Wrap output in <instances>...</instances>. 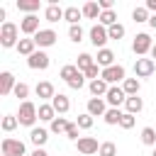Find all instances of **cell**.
<instances>
[{"label":"cell","mask_w":156,"mask_h":156,"mask_svg":"<svg viewBox=\"0 0 156 156\" xmlns=\"http://www.w3.org/2000/svg\"><path fill=\"white\" fill-rule=\"evenodd\" d=\"M80 10H83V17H88V20H100V15H102L100 5H98V2H93V0H90V2H85Z\"/></svg>","instance_id":"25"},{"label":"cell","mask_w":156,"mask_h":156,"mask_svg":"<svg viewBox=\"0 0 156 156\" xmlns=\"http://www.w3.org/2000/svg\"><path fill=\"white\" fill-rule=\"evenodd\" d=\"M29 141H32L37 149H41V146L49 141V132H46V129H41V127H34V129L29 132Z\"/></svg>","instance_id":"20"},{"label":"cell","mask_w":156,"mask_h":156,"mask_svg":"<svg viewBox=\"0 0 156 156\" xmlns=\"http://www.w3.org/2000/svg\"><path fill=\"white\" fill-rule=\"evenodd\" d=\"M76 149H78V154H83V156H93V154L100 151V144H98L95 136H80V139L76 141Z\"/></svg>","instance_id":"8"},{"label":"cell","mask_w":156,"mask_h":156,"mask_svg":"<svg viewBox=\"0 0 156 156\" xmlns=\"http://www.w3.org/2000/svg\"><path fill=\"white\" fill-rule=\"evenodd\" d=\"M83 85H85V76L83 73H78L73 80H68V88H73V90H80Z\"/></svg>","instance_id":"44"},{"label":"cell","mask_w":156,"mask_h":156,"mask_svg":"<svg viewBox=\"0 0 156 156\" xmlns=\"http://www.w3.org/2000/svg\"><path fill=\"white\" fill-rule=\"evenodd\" d=\"M100 24H102V27H107V29H110L112 24H117V12H115V10L102 12V15H100Z\"/></svg>","instance_id":"34"},{"label":"cell","mask_w":156,"mask_h":156,"mask_svg":"<svg viewBox=\"0 0 156 156\" xmlns=\"http://www.w3.org/2000/svg\"><path fill=\"white\" fill-rule=\"evenodd\" d=\"M56 119V110H54V105L51 102H41L39 105V122H54Z\"/></svg>","instance_id":"22"},{"label":"cell","mask_w":156,"mask_h":156,"mask_svg":"<svg viewBox=\"0 0 156 156\" xmlns=\"http://www.w3.org/2000/svg\"><path fill=\"white\" fill-rule=\"evenodd\" d=\"M110 107H107V102H105V98H90L88 100V115H93V117H105V112H107Z\"/></svg>","instance_id":"13"},{"label":"cell","mask_w":156,"mask_h":156,"mask_svg":"<svg viewBox=\"0 0 156 156\" xmlns=\"http://www.w3.org/2000/svg\"><path fill=\"white\" fill-rule=\"evenodd\" d=\"M105 102H107L110 107L124 105V102H127V93L122 90V85H110V90H107V95H105Z\"/></svg>","instance_id":"10"},{"label":"cell","mask_w":156,"mask_h":156,"mask_svg":"<svg viewBox=\"0 0 156 156\" xmlns=\"http://www.w3.org/2000/svg\"><path fill=\"white\" fill-rule=\"evenodd\" d=\"M15 85H17L15 76H12L10 71H2V73H0V95L7 98L10 93H15Z\"/></svg>","instance_id":"14"},{"label":"cell","mask_w":156,"mask_h":156,"mask_svg":"<svg viewBox=\"0 0 156 156\" xmlns=\"http://www.w3.org/2000/svg\"><path fill=\"white\" fill-rule=\"evenodd\" d=\"M80 17H83V10H78L76 5H68V7L63 10V20H66L71 27H73V24H78V20H80Z\"/></svg>","instance_id":"26"},{"label":"cell","mask_w":156,"mask_h":156,"mask_svg":"<svg viewBox=\"0 0 156 156\" xmlns=\"http://www.w3.org/2000/svg\"><path fill=\"white\" fill-rule=\"evenodd\" d=\"M20 32L27 37H34L39 32V17L37 15H24V20L20 22Z\"/></svg>","instance_id":"12"},{"label":"cell","mask_w":156,"mask_h":156,"mask_svg":"<svg viewBox=\"0 0 156 156\" xmlns=\"http://www.w3.org/2000/svg\"><path fill=\"white\" fill-rule=\"evenodd\" d=\"M90 44L100 51V49H105V44L110 41V34H107V27H102V24H93L90 27Z\"/></svg>","instance_id":"6"},{"label":"cell","mask_w":156,"mask_h":156,"mask_svg":"<svg viewBox=\"0 0 156 156\" xmlns=\"http://www.w3.org/2000/svg\"><path fill=\"white\" fill-rule=\"evenodd\" d=\"M17 34H20V27H17L15 22H2V24H0V46H5V49L17 46V44H20Z\"/></svg>","instance_id":"2"},{"label":"cell","mask_w":156,"mask_h":156,"mask_svg":"<svg viewBox=\"0 0 156 156\" xmlns=\"http://www.w3.org/2000/svg\"><path fill=\"white\" fill-rule=\"evenodd\" d=\"M49 63H51V58H49V54H46V51H41V49H37V51L27 58V66H29V68H34V71H46V68H49Z\"/></svg>","instance_id":"7"},{"label":"cell","mask_w":156,"mask_h":156,"mask_svg":"<svg viewBox=\"0 0 156 156\" xmlns=\"http://www.w3.org/2000/svg\"><path fill=\"white\" fill-rule=\"evenodd\" d=\"M151 58L156 61V44H154V49H151Z\"/></svg>","instance_id":"48"},{"label":"cell","mask_w":156,"mask_h":156,"mask_svg":"<svg viewBox=\"0 0 156 156\" xmlns=\"http://www.w3.org/2000/svg\"><path fill=\"white\" fill-rule=\"evenodd\" d=\"M141 144L156 149V129H154V127H144V129H141Z\"/></svg>","instance_id":"31"},{"label":"cell","mask_w":156,"mask_h":156,"mask_svg":"<svg viewBox=\"0 0 156 156\" xmlns=\"http://www.w3.org/2000/svg\"><path fill=\"white\" fill-rule=\"evenodd\" d=\"M17 119H20V124H24V127H32V129H34V122L39 119V107H37L34 102H29V100L20 102Z\"/></svg>","instance_id":"1"},{"label":"cell","mask_w":156,"mask_h":156,"mask_svg":"<svg viewBox=\"0 0 156 156\" xmlns=\"http://www.w3.org/2000/svg\"><path fill=\"white\" fill-rule=\"evenodd\" d=\"M156 71V61L154 58H136L134 61V73H136V78H149L151 73Z\"/></svg>","instance_id":"9"},{"label":"cell","mask_w":156,"mask_h":156,"mask_svg":"<svg viewBox=\"0 0 156 156\" xmlns=\"http://www.w3.org/2000/svg\"><path fill=\"white\" fill-rule=\"evenodd\" d=\"M17 124H20L17 115H5V117H2V132H15Z\"/></svg>","instance_id":"35"},{"label":"cell","mask_w":156,"mask_h":156,"mask_svg":"<svg viewBox=\"0 0 156 156\" xmlns=\"http://www.w3.org/2000/svg\"><path fill=\"white\" fill-rule=\"evenodd\" d=\"M93 115H88V112H83V115H78V119H76V124L80 127V129H90L93 127Z\"/></svg>","instance_id":"38"},{"label":"cell","mask_w":156,"mask_h":156,"mask_svg":"<svg viewBox=\"0 0 156 156\" xmlns=\"http://www.w3.org/2000/svg\"><path fill=\"white\" fill-rule=\"evenodd\" d=\"M51 105H54V110H56V115L61 117V115H66L68 110H71V100H68V95L66 93H56L54 95V100H51Z\"/></svg>","instance_id":"15"},{"label":"cell","mask_w":156,"mask_h":156,"mask_svg":"<svg viewBox=\"0 0 156 156\" xmlns=\"http://www.w3.org/2000/svg\"><path fill=\"white\" fill-rule=\"evenodd\" d=\"M149 27H151V29H156V15H151V17H149Z\"/></svg>","instance_id":"47"},{"label":"cell","mask_w":156,"mask_h":156,"mask_svg":"<svg viewBox=\"0 0 156 156\" xmlns=\"http://www.w3.org/2000/svg\"><path fill=\"white\" fill-rule=\"evenodd\" d=\"M68 124H71V122H68L66 117H56V119H54V122L49 124V132H51V134H61V132L66 134V129H68Z\"/></svg>","instance_id":"28"},{"label":"cell","mask_w":156,"mask_h":156,"mask_svg":"<svg viewBox=\"0 0 156 156\" xmlns=\"http://www.w3.org/2000/svg\"><path fill=\"white\" fill-rule=\"evenodd\" d=\"M151 156H156V149H154V154H151Z\"/></svg>","instance_id":"49"},{"label":"cell","mask_w":156,"mask_h":156,"mask_svg":"<svg viewBox=\"0 0 156 156\" xmlns=\"http://www.w3.org/2000/svg\"><path fill=\"white\" fill-rule=\"evenodd\" d=\"M2 156H5V154H2Z\"/></svg>","instance_id":"50"},{"label":"cell","mask_w":156,"mask_h":156,"mask_svg":"<svg viewBox=\"0 0 156 156\" xmlns=\"http://www.w3.org/2000/svg\"><path fill=\"white\" fill-rule=\"evenodd\" d=\"M124 107H127V112H129V115H139V112L144 110V100H141L139 95H129V98H127V102H124Z\"/></svg>","instance_id":"24"},{"label":"cell","mask_w":156,"mask_h":156,"mask_svg":"<svg viewBox=\"0 0 156 156\" xmlns=\"http://www.w3.org/2000/svg\"><path fill=\"white\" fill-rule=\"evenodd\" d=\"M17 49V54H22V56H32L34 51H37V41H34V37H24V39H20V44L15 46Z\"/></svg>","instance_id":"17"},{"label":"cell","mask_w":156,"mask_h":156,"mask_svg":"<svg viewBox=\"0 0 156 156\" xmlns=\"http://www.w3.org/2000/svg\"><path fill=\"white\" fill-rule=\"evenodd\" d=\"M144 7H146L151 15H156V0H146V2H144Z\"/></svg>","instance_id":"45"},{"label":"cell","mask_w":156,"mask_h":156,"mask_svg":"<svg viewBox=\"0 0 156 156\" xmlns=\"http://www.w3.org/2000/svg\"><path fill=\"white\" fill-rule=\"evenodd\" d=\"M107 85H117V83H124L127 80V71H124V66H119V63H115V66H110V68H102V76H100Z\"/></svg>","instance_id":"3"},{"label":"cell","mask_w":156,"mask_h":156,"mask_svg":"<svg viewBox=\"0 0 156 156\" xmlns=\"http://www.w3.org/2000/svg\"><path fill=\"white\" fill-rule=\"evenodd\" d=\"M68 39H71L73 44H80V41H83V27H80V24L68 27Z\"/></svg>","instance_id":"36"},{"label":"cell","mask_w":156,"mask_h":156,"mask_svg":"<svg viewBox=\"0 0 156 156\" xmlns=\"http://www.w3.org/2000/svg\"><path fill=\"white\" fill-rule=\"evenodd\" d=\"M37 98H41V100H54V95H56V90H54V85L49 83V80H41V83H37Z\"/></svg>","instance_id":"19"},{"label":"cell","mask_w":156,"mask_h":156,"mask_svg":"<svg viewBox=\"0 0 156 156\" xmlns=\"http://www.w3.org/2000/svg\"><path fill=\"white\" fill-rule=\"evenodd\" d=\"M83 76H85V78H90V80H98V78L102 76V71H100V66L95 63V66H90V68H88V71H85Z\"/></svg>","instance_id":"43"},{"label":"cell","mask_w":156,"mask_h":156,"mask_svg":"<svg viewBox=\"0 0 156 156\" xmlns=\"http://www.w3.org/2000/svg\"><path fill=\"white\" fill-rule=\"evenodd\" d=\"M107 34H110V39H115V41H119L122 37H124V27L117 22V24H112L110 29H107Z\"/></svg>","instance_id":"39"},{"label":"cell","mask_w":156,"mask_h":156,"mask_svg":"<svg viewBox=\"0 0 156 156\" xmlns=\"http://www.w3.org/2000/svg\"><path fill=\"white\" fill-rule=\"evenodd\" d=\"M76 66H78V71H80V73H85L90 66H95V58H93L90 54H80V56H78V61H76Z\"/></svg>","instance_id":"32"},{"label":"cell","mask_w":156,"mask_h":156,"mask_svg":"<svg viewBox=\"0 0 156 156\" xmlns=\"http://www.w3.org/2000/svg\"><path fill=\"white\" fill-rule=\"evenodd\" d=\"M39 7H41V0H17V10L20 12L34 15V12H39Z\"/></svg>","instance_id":"23"},{"label":"cell","mask_w":156,"mask_h":156,"mask_svg":"<svg viewBox=\"0 0 156 156\" xmlns=\"http://www.w3.org/2000/svg\"><path fill=\"white\" fill-rule=\"evenodd\" d=\"M78 129H80V127H78L76 122H71V124H68V129H66V136H68L71 141H78V139H80V134H78Z\"/></svg>","instance_id":"42"},{"label":"cell","mask_w":156,"mask_h":156,"mask_svg":"<svg viewBox=\"0 0 156 156\" xmlns=\"http://www.w3.org/2000/svg\"><path fill=\"white\" fill-rule=\"evenodd\" d=\"M122 90L127 93V98H129V95H139V90H141L139 78H127V80L122 83Z\"/></svg>","instance_id":"27"},{"label":"cell","mask_w":156,"mask_h":156,"mask_svg":"<svg viewBox=\"0 0 156 156\" xmlns=\"http://www.w3.org/2000/svg\"><path fill=\"white\" fill-rule=\"evenodd\" d=\"M95 63L100 66V68H110V66H115V51L112 49H100L98 51V56H95Z\"/></svg>","instance_id":"16"},{"label":"cell","mask_w":156,"mask_h":156,"mask_svg":"<svg viewBox=\"0 0 156 156\" xmlns=\"http://www.w3.org/2000/svg\"><path fill=\"white\" fill-rule=\"evenodd\" d=\"M151 49H154V41H151V37L146 34V32H139L136 37H134V41H132V51L141 58V56H146V54H151Z\"/></svg>","instance_id":"4"},{"label":"cell","mask_w":156,"mask_h":156,"mask_svg":"<svg viewBox=\"0 0 156 156\" xmlns=\"http://www.w3.org/2000/svg\"><path fill=\"white\" fill-rule=\"evenodd\" d=\"M27 95H29V85H27V83H17V85H15V98H20V100L24 102Z\"/></svg>","instance_id":"40"},{"label":"cell","mask_w":156,"mask_h":156,"mask_svg":"<svg viewBox=\"0 0 156 156\" xmlns=\"http://www.w3.org/2000/svg\"><path fill=\"white\" fill-rule=\"evenodd\" d=\"M56 39H58V34H56L54 29H39V32L34 34V41H37L39 49H49V46H54Z\"/></svg>","instance_id":"11"},{"label":"cell","mask_w":156,"mask_h":156,"mask_svg":"<svg viewBox=\"0 0 156 156\" xmlns=\"http://www.w3.org/2000/svg\"><path fill=\"white\" fill-rule=\"evenodd\" d=\"M88 90H90L93 98H105L107 90H110V85H107L102 78H98V80H90V83H88Z\"/></svg>","instance_id":"18"},{"label":"cell","mask_w":156,"mask_h":156,"mask_svg":"<svg viewBox=\"0 0 156 156\" xmlns=\"http://www.w3.org/2000/svg\"><path fill=\"white\" fill-rule=\"evenodd\" d=\"M63 10H66V7H58L56 2H54V5L49 2L46 10H44V20H46V22H58V20H63Z\"/></svg>","instance_id":"21"},{"label":"cell","mask_w":156,"mask_h":156,"mask_svg":"<svg viewBox=\"0 0 156 156\" xmlns=\"http://www.w3.org/2000/svg\"><path fill=\"white\" fill-rule=\"evenodd\" d=\"M78 73H80V71H78V66H76V63H66V66L61 68V73H58V76H61V78L68 83V80H73Z\"/></svg>","instance_id":"33"},{"label":"cell","mask_w":156,"mask_h":156,"mask_svg":"<svg viewBox=\"0 0 156 156\" xmlns=\"http://www.w3.org/2000/svg\"><path fill=\"white\" fill-rule=\"evenodd\" d=\"M134 122H136V115H129V112H124V115H122V122H119V127H122V129H132V127H134Z\"/></svg>","instance_id":"41"},{"label":"cell","mask_w":156,"mask_h":156,"mask_svg":"<svg viewBox=\"0 0 156 156\" xmlns=\"http://www.w3.org/2000/svg\"><path fill=\"white\" fill-rule=\"evenodd\" d=\"M98 154H100V156H117V146H115V141H102Z\"/></svg>","instance_id":"37"},{"label":"cell","mask_w":156,"mask_h":156,"mask_svg":"<svg viewBox=\"0 0 156 156\" xmlns=\"http://www.w3.org/2000/svg\"><path fill=\"white\" fill-rule=\"evenodd\" d=\"M149 17H151V12H149L144 5H139V7H134V10H132V20H134L136 24H141V22H149Z\"/></svg>","instance_id":"29"},{"label":"cell","mask_w":156,"mask_h":156,"mask_svg":"<svg viewBox=\"0 0 156 156\" xmlns=\"http://www.w3.org/2000/svg\"><path fill=\"white\" fill-rule=\"evenodd\" d=\"M0 149H2L5 156H27V146H24V141L12 139V136H5L2 144H0Z\"/></svg>","instance_id":"5"},{"label":"cell","mask_w":156,"mask_h":156,"mask_svg":"<svg viewBox=\"0 0 156 156\" xmlns=\"http://www.w3.org/2000/svg\"><path fill=\"white\" fill-rule=\"evenodd\" d=\"M122 115H124V112H122L119 107H110V110L105 112V117H102V119H105L107 124H119V122H122Z\"/></svg>","instance_id":"30"},{"label":"cell","mask_w":156,"mask_h":156,"mask_svg":"<svg viewBox=\"0 0 156 156\" xmlns=\"http://www.w3.org/2000/svg\"><path fill=\"white\" fill-rule=\"evenodd\" d=\"M29 156H49V154H46V151H44V149H34V151H32V154H29Z\"/></svg>","instance_id":"46"}]
</instances>
